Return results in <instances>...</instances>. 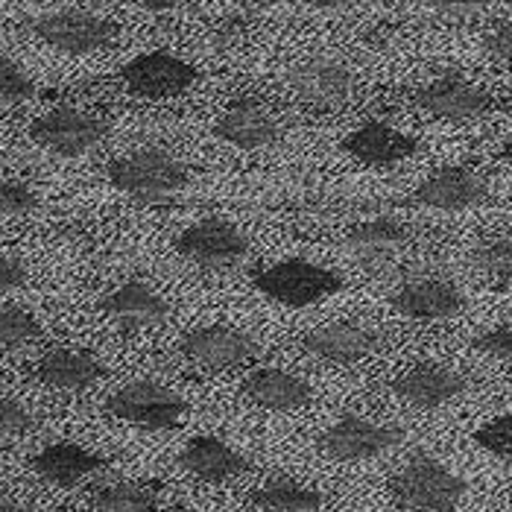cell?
<instances>
[{
	"label": "cell",
	"instance_id": "obj_14",
	"mask_svg": "<svg viewBox=\"0 0 512 512\" xmlns=\"http://www.w3.org/2000/svg\"><path fill=\"white\" fill-rule=\"evenodd\" d=\"M217 138H223L226 144H232L237 150H264L270 144H276L278 123L267 112L264 103H258L255 97H235L214 126Z\"/></svg>",
	"mask_w": 512,
	"mask_h": 512
},
{
	"label": "cell",
	"instance_id": "obj_30",
	"mask_svg": "<svg viewBox=\"0 0 512 512\" xmlns=\"http://www.w3.org/2000/svg\"><path fill=\"white\" fill-rule=\"evenodd\" d=\"M39 208V194L21 179H0V214L21 217Z\"/></svg>",
	"mask_w": 512,
	"mask_h": 512
},
{
	"label": "cell",
	"instance_id": "obj_29",
	"mask_svg": "<svg viewBox=\"0 0 512 512\" xmlns=\"http://www.w3.org/2000/svg\"><path fill=\"white\" fill-rule=\"evenodd\" d=\"M36 97L33 77L15 62L0 56V106H21Z\"/></svg>",
	"mask_w": 512,
	"mask_h": 512
},
{
	"label": "cell",
	"instance_id": "obj_1",
	"mask_svg": "<svg viewBox=\"0 0 512 512\" xmlns=\"http://www.w3.org/2000/svg\"><path fill=\"white\" fill-rule=\"evenodd\" d=\"M106 179L123 197L141 205H161L179 197L191 185V170L167 150L144 147L109 161Z\"/></svg>",
	"mask_w": 512,
	"mask_h": 512
},
{
	"label": "cell",
	"instance_id": "obj_31",
	"mask_svg": "<svg viewBox=\"0 0 512 512\" xmlns=\"http://www.w3.org/2000/svg\"><path fill=\"white\" fill-rule=\"evenodd\" d=\"M474 442H477L480 448H486L489 454H495V457H507V460H512V413L498 416V419H492L489 425H483V428L474 434Z\"/></svg>",
	"mask_w": 512,
	"mask_h": 512
},
{
	"label": "cell",
	"instance_id": "obj_36",
	"mask_svg": "<svg viewBox=\"0 0 512 512\" xmlns=\"http://www.w3.org/2000/svg\"><path fill=\"white\" fill-rule=\"evenodd\" d=\"M24 284H27V267L15 258L0 255V293L21 290Z\"/></svg>",
	"mask_w": 512,
	"mask_h": 512
},
{
	"label": "cell",
	"instance_id": "obj_2",
	"mask_svg": "<svg viewBox=\"0 0 512 512\" xmlns=\"http://www.w3.org/2000/svg\"><path fill=\"white\" fill-rule=\"evenodd\" d=\"M466 480L439 460L419 454L390 480L393 498L410 512H457L466 498Z\"/></svg>",
	"mask_w": 512,
	"mask_h": 512
},
{
	"label": "cell",
	"instance_id": "obj_25",
	"mask_svg": "<svg viewBox=\"0 0 512 512\" xmlns=\"http://www.w3.org/2000/svg\"><path fill=\"white\" fill-rule=\"evenodd\" d=\"M252 504L258 512H319L322 510V495L302 486L296 480H270L252 492Z\"/></svg>",
	"mask_w": 512,
	"mask_h": 512
},
{
	"label": "cell",
	"instance_id": "obj_37",
	"mask_svg": "<svg viewBox=\"0 0 512 512\" xmlns=\"http://www.w3.org/2000/svg\"><path fill=\"white\" fill-rule=\"evenodd\" d=\"M132 3L147 9V12H167V9H176V6H185V3H194V0H132Z\"/></svg>",
	"mask_w": 512,
	"mask_h": 512
},
{
	"label": "cell",
	"instance_id": "obj_17",
	"mask_svg": "<svg viewBox=\"0 0 512 512\" xmlns=\"http://www.w3.org/2000/svg\"><path fill=\"white\" fill-rule=\"evenodd\" d=\"M343 150L369 167H393V164H401L410 156H416L419 141L410 138L407 132H398L390 123L366 120L363 126H357L355 132L346 135Z\"/></svg>",
	"mask_w": 512,
	"mask_h": 512
},
{
	"label": "cell",
	"instance_id": "obj_34",
	"mask_svg": "<svg viewBox=\"0 0 512 512\" xmlns=\"http://www.w3.org/2000/svg\"><path fill=\"white\" fill-rule=\"evenodd\" d=\"M483 47L498 65L512 68V21H495L483 36Z\"/></svg>",
	"mask_w": 512,
	"mask_h": 512
},
{
	"label": "cell",
	"instance_id": "obj_8",
	"mask_svg": "<svg viewBox=\"0 0 512 512\" xmlns=\"http://www.w3.org/2000/svg\"><path fill=\"white\" fill-rule=\"evenodd\" d=\"M404 431L395 428V425H381V422H372V419H363V416H343L337 419L322 439V451L331 457V460H340V463H363V460H375L387 451H393L395 445H401Z\"/></svg>",
	"mask_w": 512,
	"mask_h": 512
},
{
	"label": "cell",
	"instance_id": "obj_13",
	"mask_svg": "<svg viewBox=\"0 0 512 512\" xmlns=\"http://www.w3.org/2000/svg\"><path fill=\"white\" fill-rule=\"evenodd\" d=\"M489 197V185L469 167H439L413 194L410 202L436 211H466Z\"/></svg>",
	"mask_w": 512,
	"mask_h": 512
},
{
	"label": "cell",
	"instance_id": "obj_3",
	"mask_svg": "<svg viewBox=\"0 0 512 512\" xmlns=\"http://www.w3.org/2000/svg\"><path fill=\"white\" fill-rule=\"evenodd\" d=\"M255 287L278 305L308 308V305L337 296L346 287V281L340 273L325 270L305 258H287V261H278V264L258 270Z\"/></svg>",
	"mask_w": 512,
	"mask_h": 512
},
{
	"label": "cell",
	"instance_id": "obj_39",
	"mask_svg": "<svg viewBox=\"0 0 512 512\" xmlns=\"http://www.w3.org/2000/svg\"><path fill=\"white\" fill-rule=\"evenodd\" d=\"M0 512H24V507H21L15 498H9V495H0Z\"/></svg>",
	"mask_w": 512,
	"mask_h": 512
},
{
	"label": "cell",
	"instance_id": "obj_5",
	"mask_svg": "<svg viewBox=\"0 0 512 512\" xmlns=\"http://www.w3.org/2000/svg\"><path fill=\"white\" fill-rule=\"evenodd\" d=\"M30 33L47 47L68 53V56H85V53H97L109 44L118 41V24L85 12V9H59V12H47L30 24Z\"/></svg>",
	"mask_w": 512,
	"mask_h": 512
},
{
	"label": "cell",
	"instance_id": "obj_12",
	"mask_svg": "<svg viewBox=\"0 0 512 512\" xmlns=\"http://www.w3.org/2000/svg\"><path fill=\"white\" fill-rule=\"evenodd\" d=\"M182 352L202 369H232L258 355V343L232 325H199L185 334Z\"/></svg>",
	"mask_w": 512,
	"mask_h": 512
},
{
	"label": "cell",
	"instance_id": "obj_32",
	"mask_svg": "<svg viewBox=\"0 0 512 512\" xmlns=\"http://www.w3.org/2000/svg\"><path fill=\"white\" fill-rule=\"evenodd\" d=\"M30 428H33L30 413L18 401L0 395V445H9L12 439L24 436Z\"/></svg>",
	"mask_w": 512,
	"mask_h": 512
},
{
	"label": "cell",
	"instance_id": "obj_15",
	"mask_svg": "<svg viewBox=\"0 0 512 512\" xmlns=\"http://www.w3.org/2000/svg\"><path fill=\"white\" fill-rule=\"evenodd\" d=\"M100 311L112 322H118L120 328L138 331V328L161 325L170 314V305L147 281H123L100 299Z\"/></svg>",
	"mask_w": 512,
	"mask_h": 512
},
{
	"label": "cell",
	"instance_id": "obj_21",
	"mask_svg": "<svg viewBox=\"0 0 512 512\" xmlns=\"http://www.w3.org/2000/svg\"><path fill=\"white\" fill-rule=\"evenodd\" d=\"M179 466L188 474H194L202 483H226L232 477L249 469L246 457L237 454L232 445H226L217 436H197L185 445L179 454Z\"/></svg>",
	"mask_w": 512,
	"mask_h": 512
},
{
	"label": "cell",
	"instance_id": "obj_9",
	"mask_svg": "<svg viewBox=\"0 0 512 512\" xmlns=\"http://www.w3.org/2000/svg\"><path fill=\"white\" fill-rule=\"evenodd\" d=\"M120 79L126 91H132L135 97L167 100V97L185 94L197 82V68L173 53L156 50V53H141L132 62H126Z\"/></svg>",
	"mask_w": 512,
	"mask_h": 512
},
{
	"label": "cell",
	"instance_id": "obj_19",
	"mask_svg": "<svg viewBox=\"0 0 512 512\" xmlns=\"http://www.w3.org/2000/svg\"><path fill=\"white\" fill-rule=\"evenodd\" d=\"M302 343L314 357L346 366L378 352L381 337L372 328H363L355 322H331V325H319L314 331H308Z\"/></svg>",
	"mask_w": 512,
	"mask_h": 512
},
{
	"label": "cell",
	"instance_id": "obj_22",
	"mask_svg": "<svg viewBox=\"0 0 512 512\" xmlns=\"http://www.w3.org/2000/svg\"><path fill=\"white\" fill-rule=\"evenodd\" d=\"M100 469H106V460L91 454L77 442H53L33 457V472L39 474L41 480L62 486V489L77 486L79 480L97 474Z\"/></svg>",
	"mask_w": 512,
	"mask_h": 512
},
{
	"label": "cell",
	"instance_id": "obj_38",
	"mask_svg": "<svg viewBox=\"0 0 512 512\" xmlns=\"http://www.w3.org/2000/svg\"><path fill=\"white\" fill-rule=\"evenodd\" d=\"M299 3H308V6H316V9H337V6H346L352 0H299Z\"/></svg>",
	"mask_w": 512,
	"mask_h": 512
},
{
	"label": "cell",
	"instance_id": "obj_11",
	"mask_svg": "<svg viewBox=\"0 0 512 512\" xmlns=\"http://www.w3.org/2000/svg\"><path fill=\"white\" fill-rule=\"evenodd\" d=\"M413 103L445 120H477L492 112L489 91H483L480 85L463 79L460 74L431 79L413 94Z\"/></svg>",
	"mask_w": 512,
	"mask_h": 512
},
{
	"label": "cell",
	"instance_id": "obj_27",
	"mask_svg": "<svg viewBox=\"0 0 512 512\" xmlns=\"http://www.w3.org/2000/svg\"><path fill=\"white\" fill-rule=\"evenodd\" d=\"M41 337V325L36 316L21 305L0 308V349H24Z\"/></svg>",
	"mask_w": 512,
	"mask_h": 512
},
{
	"label": "cell",
	"instance_id": "obj_23",
	"mask_svg": "<svg viewBox=\"0 0 512 512\" xmlns=\"http://www.w3.org/2000/svg\"><path fill=\"white\" fill-rule=\"evenodd\" d=\"M36 375L50 390L79 393V390H88L91 384H97L103 378V363L82 349H53L39 360Z\"/></svg>",
	"mask_w": 512,
	"mask_h": 512
},
{
	"label": "cell",
	"instance_id": "obj_6",
	"mask_svg": "<svg viewBox=\"0 0 512 512\" xmlns=\"http://www.w3.org/2000/svg\"><path fill=\"white\" fill-rule=\"evenodd\" d=\"M106 132V120L71 106L50 109L30 123V138L41 150L59 158H79L91 153L106 138Z\"/></svg>",
	"mask_w": 512,
	"mask_h": 512
},
{
	"label": "cell",
	"instance_id": "obj_16",
	"mask_svg": "<svg viewBox=\"0 0 512 512\" xmlns=\"http://www.w3.org/2000/svg\"><path fill=\"white\" fill-rule=\"evenodd\" d=\"M393 393L419 410H434L466 393V378L439 363H419L395 378Z\"/></svg>",
	"mask_w": 512,
	"mask_h": 512
},
{
	"label": "cell",
	"instance_id": "obj_10",
	"mask_svg": "<svg viewBox=\"0 0 512 512\" xmlns=\"http://www.w3.org/2000/svg\"><path fill=\"white\" fill-rule=\"evenodd\" d=\"M287 85L302 103H308L314 109H334V106H343L352 97L355 74L340 59L316 56V59L296 65L287 74Z\"/></svg>",
	"mask_w": 512,
	"mask_h": 512
},
{
	"label": "cell",
	"instance_id": "obj_28",
	"mask_svg": "<svg viewBox=\"0 0 512 512\" xmlns=\"http://www.w3.org/2000/svg\"><path fill=\"white\" fill-rule=\"evenodd\" d=\"M477 273L495 284H510L512 281V240L501 237V240H489L483 246H477L472 255Z\"/></svg>",
	"mask_w": 512,
	"mask_h": 512
},
{
	"label": "cell",
	"instance_id": "obj_18",
	"mask_svg": "<svg viewBox=\"0 0 512 512\" xmlns=\"http://www.w3.org/2000/svg\"><path fill=\"white\" fill-rule=\"evenodd\" d=\"M463 308H466V296L460 293V287H454L451 281H442V278L407 281L393 296V311L407 319H425V322L451 319Z\"/></svg>",
	"mask_w": 512,
	"mask_h": 512
},
{
	"label": "cell",
	"instance_id": "obj_35",
	"mask_svg": "<svg viewBox=\"0 0 512 512\" xmlns=\"http://www.w3.org/2000/svg\"><path fill=\"white\" fill-rule=\"evenodd\" d=\"M419 6L431 9L436 15H448V18H469L477 12H486L495 0H416Z\"/></svg>",
	"mask_w": 512,
	"mask_h": 512
},
{
	"label": "cell",
	"instance_id": "obj_24",
	"mask_svg": "<svg viewBox=\"0 0 512 512\" xmlns=\"http://www.w3.org/2000/svg\"><path fill=\"white\" fill-rule=\"evenodd\" d=\"M407 237H410V229L398 217H369L346 232V246L357 258L372 261V258H384L395 252L401 243H407Z\"/></svg>",
	"mask_w": 512,
	"mask_h": 512
},
{
	"label": "cell",
	"instance_id": "obj_26",
	"mask_svg": "<svg viewBox=\"0 0 512 512\" xmlns=\"http://www.w3.org/2000/svg\"><path fill=\"white\" fill-rule=\"evenodd\" d=\"M94 512H158V498L141 483H109L94 492Z\"/></svg>",
	"mask_w": 512,
	"mask_h": 512
},
{
	"label": "cell",
	"instance_id": "obj_20",
	"mask_svg": "<svg viewBox=\"0 0 512 512\" xmlns=\"http://www.w3.org/2000/svg\"><path fill=\"white\" fill-rule=\"evenodd\" d=\"M243 395L264 407V410H273V413H290V410H302L311 404L314 390L308 381H302L299 375L293 372H284V369H273V366H264V369H255L246 381H243Z\"/></svg>",
	"mask_w": 512,
	"mask_h": 512
},
{
	"label": "cell",
	"instance_id": "obj_4",
	"mask_svg": "<svg viewBox=\"0 0 512 512\" xmlns=\"http://www.w3.org/2000/svg\"><path fill=\"white\" fill-rule=\"evenodd\" d=\"M106 410L120 422H129L144 431H173L188 416L185 398L156 381H132L120 387L106 401Z\"/></svg>",
	"mask_w": 512,
	"mask_h": 512
},
{
	"label": "cell",
	"instance_id": "obj_33",
	"mask_svg": "<svg viewBox=\"0 0 512 512\" xmlns=\"http://www.w3.org/2000/svg\"><path fill=\"white\" fill-rule=\"evenodd\" d=\"M474 349L498 360H512V322H501L474 337Z\"/></svg>",
	"mask_w": 512,
	"mask_h": 512
},
{
	"label": "cell",
	"instance_id": "obj_7",
	"mask_svg": "<svg viewBox=\"0 0 512 512\" xmlns=\"http://www.w3.org/2000/svg\"><path fill=\"white\" fill-rule=\"evenodd\" d=\"M176 249L202 270H229L249 255V240L235 223L205 217L176 237Z\"/></svg>",
	"mask_w": 512,
	"mask_h": 512
}]
</instances>
